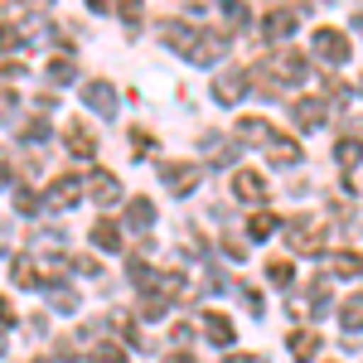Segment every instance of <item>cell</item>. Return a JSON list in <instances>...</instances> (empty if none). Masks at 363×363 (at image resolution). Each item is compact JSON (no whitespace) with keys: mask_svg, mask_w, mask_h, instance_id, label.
<instances>
[{"mask_svg":"<svg viewBox=\"0 0 363 363\" xmlns=\"http://www.w3.org/2000/svg\"><path fill=\"white\" fill-rule=\"evenodd\" d=\"M291 247L296 252H320L325 247V223L315 218V213H301V218H291Z\"/></svg>","mask_w":363,"mask_h":363,"instance_id":"obj_1","label":"cell"},{"mask_svg":"<svg viewBox=\"0 0 363 363\" xmlns=\"http://www.w3.org/2000/svg\"><path fill=\"white\" fill-rule=\"evenodd\" d=\"M199 174H203V169L189 165V160H165V184H169V194H179V199L199 184Z\"/></svg>","mask_w":363,"mask_h":363,"instance_id":"obj_2","label":"cell"},{"mask_svg":"<svg viewBox=\"0 0 363 363\" xmlns=\"http://www.w3.org/2000/svg\"><path fill=\"white\" fill-rule=\"evenodd\" d=\"M83 189H87L92 199H97V203H116V199H121V179H116L112 169H92Z\"/></svg>","mask_w":363,"mask_h":363,"instance_id":"obj_3","label":"cell"},{"mask_svg":"<svg viewBox=\"0 0 363 363\" xmlns=\"http://www.w3.org/2000/svg\"><path fill=\"white\" fill-rule=\"evenodd\" d=\"M315 54L330 58V63H344L349 58V39L339 29H315Z\"/></svg>","mask_w":363,"mask_h":363,"instance_id":"obj_4","label":"cell"},{"mask_svg":"<svg viewBox=\"0 0 363 363\" xmlns=\"http://www.w3.org/2000/svg\"><path fill=\"white\" fill-rule=\"evenodd\" d=\"M83 102H87L97 116H112V112H116V87H112V83H87V87H83Z\"/></svg>","mask_w":363,"mask_h":363,"instance_id":"obj_5","label":"cell"},{"mask_svg":"<svg viewBox=\"0 0 363 363\" xmlns=\"http://www.w3.org/2000/svg\"><path fill=\"white\" fill-rule=\"evenodd\" d=\"M247 87H252V83H247V73H223V78L213 83V97H218L223 107H233V102H238Z\"/></svg>","mask_w":363,"mask_h":363,"instance_id":"obj_6","label":"cell"},{"mask_svg":"<svg viewBox=\"0 0 363 363\" xmlns=\"http://www.w3.org/2000/svg\"><path fill=\"white\" fill-rule=\"evenodd\" d=\"M233 194H238V199H267V184H262V174L238 169V174H233Z\"/></svg>","mask_w":363,"mask_h":363,"instance_id":"obj_7","label":"cell"},{"mask_svg":"<svg viewBox=\"0 0 363 363\" xmlns=\"http://www.w3.org/2000/svg\"><path fill=\"white\" fill-rule=\"evenodd\" d=\"M296 121H301L306 131L325 126V102H320V97H301V102H296Z\"/></svg>","mask_w":363,"mask_h":363,"instance_id":"obj_8","label":"cell"},{"mask_svg":"<svg viewBox=\"0 0 363 363\" xmlns=\"http://www.w3.org/2000/svg\"><path fill=\"white\" fill-rule=\"evenodd\" d=\"M78 194H83V179H78V174H63V179H54V189H49V199L63 203V208H68Z\"/></svg>","mask_w":363,"mask_h":363,"instance_id":"obj_9","label":"cell"},{"mask_svg":"<svg viewBox=\"0 0 363 363\" xmlns=\"http://www.w3.org/2000/svg\"><path fill=\"white\" fill-rule=\"evenodd\" d=\"M262 29H267V39H286V34L296 29V10H272Z\"/></svg>","mask_w":363,"mask_h":363,"instance_id":"obj_10","label":"cell"},{"mask_svg":"<svg viewBox=\"0 0 363 363\" xmlns=\"http://www.w3.org/2000/svg\"><path fill=\"white\" fill-rule=\"evenodd\" d=\"M291 354H296L301 363L315 359V354H320V335H315V330H301V335H291Z\"/></svg>","mask_w":363,"mask_h":363,"instance_id":"obj_11","label":"cell"},{"mask_svg":"<svg viewBox=\"0 0 363 363\" xmlns=\"http://www.w3.org/2000/svg\"><path fill=\"white\" fill-rule=\"evenodd\" d=\"M330 272L335 277H363V257L359 252H339V257H330Z\"/></svg>","mask_w":363,"mask_h":363,"instance_id":"obj_12","label":"cell"},{"mask_svg":"<svg viewBox=\"0 0 363 363\" xmlns=\"http://www.w3.org/2000/svg\"><path fill=\"white\" fill-rule=\"evenodd\" d=\"M267 145H272L277 165H296V160H301V145H296V140H286V136H277V131H272V140H267Z\"/></svg>","mask_w":363,"mask_h":363,"instance_id":"obj_13","label":"cell"},{"mask_svg":"<svg viewBox=\"0 0 363 363\" xmlns=\"http://www.w3.org/2000/svg\"><path fill=\"white\" fill-rule=\"evenodd\" d=\"M126 223H131V228H150V223H155V203H150V199H131Z\"/></svg>","mask_w":363,"mask_h":363,"instance_id":"obj_14","label":"cell"},{"mask_svg":"<svg viewBox=\"0 0 363 363\" xmlns=\"http://www.w3.org/2000/svg\"><path fill=\"white\" fill-rule=\"evenodd\" d=\"M203 330H208L213 344H233V320L228 315H203Z\"/></svg>","mask_w":363,"mask_h":363,"instance_id":"obj_15","label":"cell"},{"mask_svg":"<svg viewBox=\"0 0 363 363\" xmlns=\"http://www.w3.org/2000/svg\"><path fill=\"white\" fill-rule=\"evenodd\" d=\"M238 140H272V126L262 116H242L238 121Z\"/></svg>","mask_w":363,"mask_h":363,"instance_id":"obj_16","label":"cell"},{"mask_svg":"<svg viewBox=\"0 0 363 363\" xmlns=\"http://www.w3.org/2000/svg\"><path fill=\"white\" fill-rule=\"evenodd\" d=\"M335 155H339V165H359V160H363V140L359 136H344L335 145Z\"/></svg>","mask_w":363,"mask_h":363,"instance_id":"obj_17","label":"cell"},{"mask_svg":"<svg viewBox=\"0 0 363 363\" xmlns=\"http://www.w3.org/2000/svg\"><path fill=\"white\" fill-rule=\"evenodd\" d=\"M267 277H272V286H291V281H296V267H291L286 257H272V262H267Z\"/></svg>","mask_w":363,"mask_h":363,"instance_id":"obj_18","label":"cell"},{"mask_svg":"<svg viewBox=\"0 0 363 363\" xmlns=\"http://www.w3.org/2000/svg\"><path fill=\"white\" fill-rule=\"evenodd\" d=\"M92 242H97V247H107V252H116V247H121V233H116V223H107V218H102V223L92 228Z\"/></svg>","mask_w":363,"mask_h":363,"instance_id":"obj_19","label":"cell"},{"mask_svg":"<svg viewBox=\"0 0 363 363\" xmlns=\"http://www.w3.org/2000/svg\"><path fill=\"white\" fill-rule=\"evenodd\" d=\"M68 150H73V155H92V150H97V140H92V131H83V126H73V131H68Z\"/></svg>","mask_w":363,"mask_h":363,"instance_id":"obj_20","label":"cell"},{"mask_svg":"<svg viewBox=\"0 0 363 363\" xmlns=\"http://www.w3.org/2000/svg\"><path fill=\"white\" fill-rule=\"evenodd\" d=\"M0 49H5V54L25 49V29H20V25H0Z\"/></svg>","mask_w":363,"mask_h":363,"instance_id":"obj_21","label":"cell"},{"mask_svg":"<svg viewBox=\"0 0 363 363\" xmlns=\"http://www.w3.org/2000/svg\"><path fill=\"white\" fill-rule=\"evenodd\" d=\"M344 325L349 330H363V296H349L344 301Z\"/></svg>","mask_w":363,"mask_h":363,"instance_id":"obj_22","label":"cell"},{"mask_svg":"<svg viewBox=\"0 0 363 363\" xmlns=\"http://www.w3.org/2000/svg\"><path fill=\"white\" fill-rule=\"evenodd\" d=\"M10 272H15V281H20V286H34V262H29V257H15V267H10Z\"/></svg>","mask_w":363,"mask_h":363,"instance_id":"obj_23","label":"cell"},{"mask_svg":"<svg viewBox=\"0 0 363 363\" xmlns=\"http://www.w3.org/2000/svg\"><path fill=\"white\" fill-rule=\"evenodd\" d=\"M92 363H126V354H121L116 344H97V349H92Z\"/></svg>","mask_w":363,"mask_h":363,"instance_id":"obj_24","label":"cell"},{"mask_svg":"<svg viewBox=\"0 0 363 363\" xmlns=\"http://www.w3.org/2000/svg\"><path fill=\"white\" fill-rule=\"evenodd\" d=\"M49 78H54V83H68V78H73V58H54V63H49Z\"/></svg>","mask_w":363,"mask_h":363,"instance_id":"obj_25","label":"cell"},{"mask_svg":"<svg viewBox=\"0 0 363 363\" xmlns=\"http://www.w3.org/2000/svg\"><path fill=\"white\" fill-rule=\"evenodd\" d=\"M247 233H252V238H267V233H277V218H272V213H257Z\"/></svg>","mask_w":363,"mask_h":363,"instance_id":"obj_26","label":"cell"},{"mask_svg":"<svg viewBox=\"0 0 363 363\" xmlns=\"http://www.w3.org/2000/svg\"><path fill=\"white\" fill-rule=\"evenodd\" d=\"M15 208H20V213H34V208H39V194H34V189H15Z\"/></svg>","mask_w":363,"mask_h":363,"instance_id":"obj_27","label":"cell"},{"mask_svg":"<svg viewBox=\"0 0 363 363\" xmlns=\"http://www.w3.org/2000/svg\"><path fill=\"white\" fill-rule=\"evenodd\" d=\"M44 136H49V126H44V121H29V126H25V140H44Z\"/></svg>","mask_w":363,"mask_h":363,"instance_id":"obj_28","label":"cell"},{"mask_svg":"<svg viewBox=\"0 0 363 363\" xmlns=\"http://www.w3.org/2000/svg\"><path fill=\"white\" fill-rule=\"evenodd\" d=\"M10 112H15V92H5V87H0V121H5Z\"/></svg>","mask_w":363,"mask_h":363,"instance_id":"obj_29","label":"cell"},{"mask_svg":"<svg viewBox=\"0 0 363 363\" xmlns=\"http://www.w3.org/2000/svg\"><path fill=\"white\" fill-rule=\"evenodd\" d=\"M0 325H15V310L5 306V296H0Z\"/></svg>","mask_w":363,"mask_h":363,"instance_id":"obj_30","label":"cell"},{"mask_svg":"<svg viewBox=\"0 0 363 363\" xmlns=\"http://www.w3.org/2000/svg\"><path fill=\"white\" fill-rule=\"evenodd\" d=\"M5 184H10V165H0V189H5Z\"/></svg>","mask_w":363,"mask_h":363,"instance_id":"obj_31","label":"cell"},{"mask_svg":"<svg viewBox=\"0 0 363 363\" xmlns=\"http://www.w3.org/2000/svg\"><path fill=\"white\" fill-rule=\"evenodd\" d=\"M169 363H194V359H189V354H174V359H169Z\"/></svg>","mask_w":363,"mask_h":363,"instance_id":"obj_32","label":"cell"}]
</instances>
